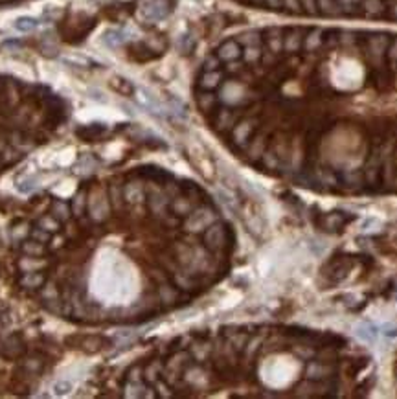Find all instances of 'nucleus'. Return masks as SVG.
Returning <instances> with one entry per match:
<instances>
[{"label": "nucleus", "mask_w": 397, "mask_h": 399, "mask_svg": "<svg viewBox=\"0 0 397 399\" xmlns=\"http://www.w3.org/2000/svg\"><path fill=\"white\" fill-rule=\"evenodd\" d=\"M239 46L235 43H226L223 44L219 48V52H217V55H219L223 61H234V59L239 57Z\"/></svg>", "instance_id": "1"}, {"label": "nucleus", "mask_w": 397, "mask_h": 399, "mask_svg": "<svg viewBox=\"0 0 397 399\" xmlns=\"http://www.w3.org/2000/svg\"><path fill=\"white\" fill-rule=\"evenodd\" d=\"M37 20L32 19V17H20L17 22H15V28L20 29V32H32V29L37 28Z\"/></svg>", "instance_id": "2"}, {"label": "nucleus", "mask_w": 397, "mask_h": 399, "mask_svg": "<svg viewBox=\"0 0 397 399\" xmlns=\"http://www.w3.org/2000/svg\"><path fill=\"white\" fill-rule=\"evenodd\" d=\"M357 335H359L360 339H364V341H375L377 331H375V327L370 326V324H362V326H359Z\"/></svg>", "instance_id": "3"}, {"label": "nucleus", "mask_w": 397, "mask_h": 399, "mask_svg": "<svg viewBox=\"0 0 397 399\" xmlns=\"http://www.w3.org/2000/svg\"><path fill=\"white\" fill-rule=\"evenodd\" d=\"M124 34H120V32H109V34L103 37V41L105 43H109L110 46H114V44H118V43H121L124 41Z\"/></svg>", "instance_id": "4"}]
</instances>
